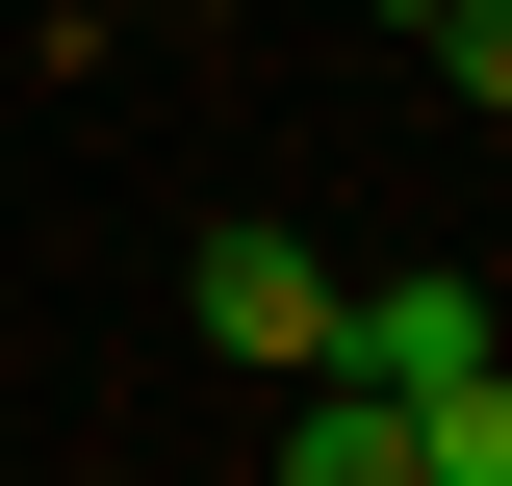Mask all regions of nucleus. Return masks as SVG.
<instances>
[{
  "label": "nucleus",
  "mask_w": 512,
  "mask_h": 486,
  "mask_svg": "<svg viewBox=\"0 0 512 486\" xmlns=\"http://www.w3.org/2000/svg\"><path fill=\"white\" fill-rule=\"evenodd\" d=\"M180 333L256 359V384H308V359H333V256H308V231H205V256H180Z\"/></svg>",
  "instance_id": "obj_1"
},
{
  "label": "nucleus",
  "mask_w": 512,
  "mask_h": 486,
  "mask_svg": "<svg viewBox=\"0 0 512 486\" xmlns=\"http://www.w3.org/2000/svg\"><path fill=\"white\" fill-rule=\"evenodd\" d=\"M282 486H410V384L308 359V410H282Z\"/></svg>",
  "instance_id": "obj_2"
},
{
  "label": "nucleus",
  "mask_w": 512,
  "mask_h": 486,
  "mask_svg": "<svg viewBox=\"0 0 512 486\" xmlns=\"http://www.w3.org/2000/svg\"><path fill=\"white\" fill-rule=\"evenodd\" d=\"M487 333H512L487 282H384V307H333V359H359V384H436V359H487Z\"/></svg>",
  "instance_id": "obj_3"
},
{
  "label": "nucleus",
  "mask_w": 512,
  "mask_h": 486,
  "mask_svg": "<svg viewBox=\"0 0 512 486\" xmlns=\"http://www.w3.org/2000/svg\"><path fill=\"white\" fill-rule=\"evenodd\" d=\"M410 26H436V77H461V103H512V0H410Z\"/></svg>",
  "instance_id": "obj_4"
}]
</instances>
